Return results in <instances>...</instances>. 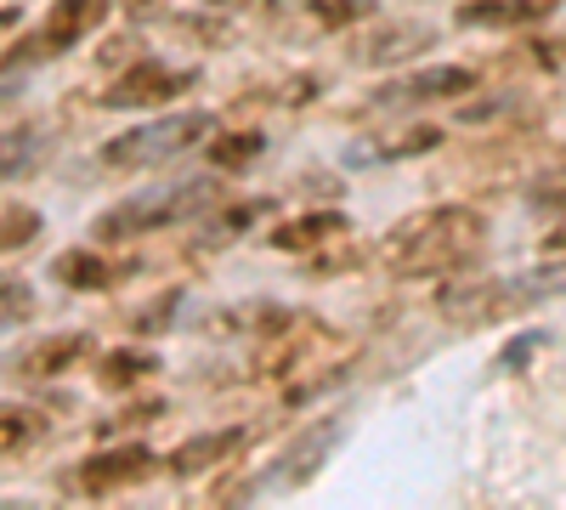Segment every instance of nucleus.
Returning a JSON list of instances; mask_svg holds the SVG:
<instances>
[{
  "label": "nucleus",
  "instance_id": "f8f14e48",
  "mask_svg": "<svg viewBox=\"0 0 566 510\" xmlns=\"http://www.w3.org/2000/svg\"><path fill=\"white\" fill-rule=\"evenodd\" d=\"M335 233H346V216L340 210H317V216H301L290 227H277L272 244L277 250H317V244H328Z\"/></svg>",
  "mask_w": 566,
  "mask_h": 510
},
{
  "label": "nucleus",
  "instance_id": "9d476101",
  "mask_svg": "<svg viewBox=\"0 0 566 510\" xmlns=\"http://www.w3.org/2000/svg\"><path fill=\"white\" fill-rule=\"evenodd\" d=\"M464 91H476V74L459 69V63H437V69L413 74L408 85H397V91H380V97H391V103H424V97H464Z\"/></svg>",
  "mask_w": 566,
  "mask_h": 510
},
{
  "label": "nucleus",
  "instance_id": "6ab92c4d",
  "mask_svg": "<svg viewBox=\"0 0 566 510\" xmlns=\"http://www.w3.org/2000/svg\"><path fill=\"white\" fill-rule=\"evenodd\" d=\"M154 368H159V363H154L148 352H114L108 368H103V381H108V386H130V381H142V375H154Z\"/></svg>",
  "mask_w": 566,
  "mask_h": 510
},
{
  "label": "nucleus",
  "instance_id": "f03ea898",
  "mask_svg": "<svg viewBox=\"0 0 566 510\" xmlns=\"http://www.w3.org/2000/svg\"><path fill=\"white\" fill-rule=\"evenodd\" d=\"M210 181H170V188H148L114 210L97 216V239H136V233H159V227L193 221L210 210Z\"/></svg>",
  "mask_w": 566,
  "mask_h": 510
},
{
  "label": "nucleus",
  "instance_id": "6e6552de",
  "mask_svg": "<svg viewBox=\"0 0 566 510\" xmlns=\"http://www.w3.org/2000/svg\"><path fill=\"white\" fill-rule=\"evenodd\" d=\"M250 448V431L244 426H227V431H205V437H187L176 454H170V477H205L216 471L221 459L244 454Z\"/></svg>",
  "mask_w": 566,
  "mask_h": 510
},
{
  "label": "nucleus",
  "instance_id": "dca6fc26",
  "mask_svg": "<svg viewBox=\"0 0 566 510\" xmlns=\"http://www.w3.org/2000/svg\"><path fill=\"white\" fill-rule=\"evenodd\" d=\"M261 154H266L261 131H232V136H216V143H210V165H216V170H244V165H255Z\"/></svg>",
  "mask_w": 566,
  "mask_h": 510
},
{
  "label": "nucleus",
  "instance_id": "f3484780",
  "mask_svg": "<svg viewBox=\"0 0 566 510\" xmlns=\"http://www.w3.org/2000/svg\"><path fill=\"white\" fill-rule=\"evenodd\" d=\"M34 233H40V210H29V205H0V256L23 250Z\"/></svg>",
  "mask_w": 566,
  "mask_h": 510
},
{
  "label": "nucleus",
  "instance_id": "7ed1b4c3",
  "mask_svg": "<svg viewBox=\"0 0 566 510\" xmlns=\"http://www.w3.org/2000/svg\"><path fill=\"white\" fill-rule=\"evenodd\" d=\"M210 136V114L199 108H187V114H165V119H148V125H136L125 136H114V143L103 148V165L114 170H154L187 148H199Z\"/></svg>",
  "mask_w": 566,
  "mask_h": 510
},
{
  "label": "nucleus",
  "instance_id": "ddd939ff",
  "mask_svg": "<svg viewBox=\"0 0 566 510\" xmlns=\"http://www.w3.org/2000/svg\"><path fill=\"white\" fill-rule=\"evenodd\" d=\"M45 437V414L40 408H23V403H0V459L29 448Z\"/></svg>",
  "mask_w": 566,
  "mask_h": 510
},
{
  "label": "nucleus",
  "instance_id": "4468645a",
  "mask_svg": "<svg viewBox=\"0 0 566 510\" xmlns=\"http://www.w3.org/2000/svg\"><path fill=\"white\" fill-rule=\"evenodd\" d=\"M402 45H431V29H419V23H397V29H386V34L363 40V45H357V63H397V58H408Z\"/></svg>",
  "mask_w": 566,
  "mask_h": 510
},
{
  "label": "nucleus",
  "instance_id": "4be33fe9",
  "mask_svg": "<svg viewBox=\"0 0 566 510\" xmlns=\"http://www.w3.org/2000/svg\"><path fill=\"white\" fill-rule=\"evenodd\" d=\"M12 23H18V7H0V34H7Z\"/></svg>",
  "mask_w": 566,
  "mask_h": 510
},
{
  "label": "nucleus",
  "instance_id": "2eb2a0df",
  "mask_svg": "<svg viewBox=\"0 0 566 510\" xmlns=\"http://www.w3.org/2000/svg\"><path fill=\"white\" fill-rule=\"evenodd\" d=\"M52 272L63 278V284H74V290H103L108 278H114V267L103 256H91V250H63L52 261Z\"/></svg>",
  "mask_w": 566,
  "mask_h": 510
},
{
  "label": "nucleus",
  "instance_id": "20e7f679",
  "mask_svg": "<svg viewBox=\"0 0 566 510\" xmlns=\"http://www.w3.org/2000/svg\"><path fill=\"white\" fill-rule=\"evenodd\" d=\"M108 12H114V0H52V12H45V23L34 29V40L12 45V52L0 58V69H18V63H40V58L69 52V45H80L91 29H103Z\"/></svg>",
  "mask_w": 566,
  "mask_h": 510
},
{
  "label": "nucleus",
  "instance_id": "aec40b11",
  "mask_svg": "<svg viewBox=\"0 0 566 510\" xmlns=\"http://www.w3.org/2000/svg\"><path fill=\"white\" fill-rule=\"evenodd\" d=\"M368 12H374V0H312V18L328 23V29H346V23H357Z\"/></svg>",
  "mask_w": 566,
  "mask_h": 510
},
{
  "label": "nucleus",
  "instance_id": "a211bd4d",
  "mask_svg": "<svg viewBox=\"0 0 566 510\" xmlns=\"http://www.w3.org/2000/svg\"><path fill=\"white\" fill-rule=\"evenodd\" d=\"M29 312H34L29 284H23V278H7V272H0V330H12V323H23Z\"/></svg>",
  "mask_w": 566,
  "mask_h": 510
},
{
  "label": "nucleus",
  "instance_id": "423d86ee",
  "mask_svg": "<svg viewBox=\"0 0 566 510\" xmlns=\"http://www.w3.org/2000/svg\"><path fill=\"white\" fill-rule=\"evenodd\" d=\"M193 80V74H176V69H165V63H136V69H125L114 85H108V108H142V103H159V97H176V91Z\"/></svg>",
  "mask_w": 566,
  "mask_h": 510
},
{
  "label": "nucleus",
  "instance_id": "1a4fd4ad",
  "mask_svg": "<svg viewBox=\"0 0 566 510\" xmlns=\"http://www.w3.org/2000/svg\"><path fill=\"white\" fill-rule=\"evenodd\" d=\"M549 7H538V0H470V7L453 12L459 29H527L538 23Z\"/></svg>",
  "mask_w": 566,
  "mask_h": 510
},
{
  "label": "nucleus",
  "instance_id": "9b49d317",
  "mask_svg": "<svg viewBox=\"0 0 566 510\" xmlns=\"http://www.w3.org/2000/svg\"><path fill=\"white\" fill-rule=\"evenodd\" d=\"M85 352H91V341H85V335H52V341L29 346V352L12 363V368H18V375H34V381H45V375H63V368H74Z\"/></svg>",
  "mask_w": 566,
  "mask_h": 510
},
{
  "label": "nucleus",
  "instance_id": "412c9836",
  "mask_svg": "<svg viewBox=\"0 0 566 510\" xmlns=\"http://www.w3.org/2000/svg\"><path fill=\"white\" fill-rule=\"evenodd\" d=\"M34 159V136L29 131H12V136H0V181H7L12 170H23Z\"/></svg>",
  "mask_w": 566,
  "mask_h": 510
},
{
  "label": "nucleus",
  "instance_id": "39448f33",
  "mask_svg": "<svg viewBox=\"0 0 566 510\" xmlns=\"http://www.w3.org/2000/svg\"><path fill=\"white\" fill-rule=\"evenodd\" d=\"M154 471H159V454H154V448H142V443H130V448H103V454L80 459L74 488H80V493H91V499H103V493L142 488Z\"/></svg>",
  "mask_w": 566,
  "mask_h": 510
},
{
  "label": "nucleus",
  "instance_id": "0eeeda50",
  "mask_svg": "<svg viewBox=\"0 0 566 510\" xmlns=\"http://www.w3.org/2000/svg\"><path fill=\"white\" fill-rule=\"evenodd\" d=\"M335 443H340V420H317L306 437L290 443L283 466L272 471V488H301V482H312V477L323 471V459H328V448H335Z\"/></svg>",
  "mask_w": 566,
  "mask_h": 510
},
{
  "label": "nucleus",
  "instance_id": "f257e3e1",
  "mask_svg": "<svg viewBox=\"0 0 566 510\" xmlns=\"http://www.w3.org/2000/svg\"><path fill=\"white\" fill-rule=\"evenodd\" d=\"M482 233H488V221L470 205H437L424 216H408L386 239L380 261L397 278H442V272H453V267H464L470 256H476Z\"/></svg>",
  "mask_w": 566,
  "mask_h": 510
}]
</instances>
